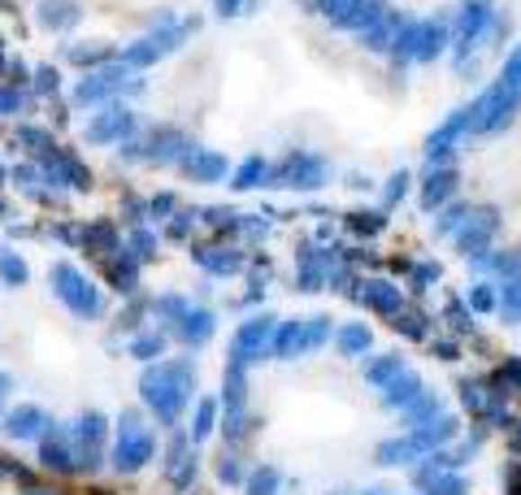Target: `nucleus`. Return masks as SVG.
Masks as SVG:
<instances>
[{
  "instance_id": "1",
  "label": "nucleus",
  "mask_w": 521,
  "mask_h": 495,
  "mask_svg": "<svg viewBox=\"0 0 521 495\" xmlns=\"http://www.w3.org/2000/svg\"><path fill=\"white\" fill-rule=\"evenodd\" d=\"M465 109H470V135H499V130H508V126L517 122V113H521V44L504 57L496 83H487Z\"/></svg>"
},
{
  "instance_id": "2",
  "label": "nucleus",
  "mask_w": 521,
  "mask_h": 495,
  "mask_svg": "<svg viewBox=\"0 0 521 495\" xmlns=\"http://www.w3.org/2000/svg\"><path fill=\"white\" fill-rule=\"evenodd\" d=\"M192 392H196V365L187 356H174V361H157L144 370L139 378V396L148 404L161 426H178L183 409L192 404Z\"/></svg>"
},
{
  "instance_id": "3",
  "label": "nucleus",
  "mask_w": 521,
  "mask_h": 495,
  "mask_svg": "<svg viewBox=\"0 0 521 495\" xmlns=\"http://www.w3.org/2000/svg\"><path fill=\"white\" fill-rule=\"evenodd\" d=\"M499 31H508V18H499V9L491 0H461V9L452 18V44H447L456 75H470L473 52L482 49L491 35H499Z\"/></svg>"
},
{
  "instance_id": "4",
  "label": "nucleus",
  "mask_w": 521,
  "mask_h": 495,
  "mask_svg": "<svg viewBox=\"0 0 521 495\" xmlns=\"http://www.w3.org/2000/svg\"><path fill=\"white\" fill-rule=\"evenodd\" d=\"M330 183V161L318 148H292L278 166H270L265 187H287V192H322Z\"/></svg>"
},
{
  "instance_id": "5",
  "label": "nucleus",
  "mask_w": 521,
  "mask_h": 495,
  "mask_svg": "<svg viewBox=\"0 0 521 495\" xmlns=\"http://www.w3.org/2000/svg\"><path fill=\"white\" fill-rule=\"evenodd\" d=\"M274 326H278L274 313H252L248 322H239L235 339H230V356H226V365H230V370H244V374H248L252 365H261V361L270 356Z\"/></svg>"
},
{
  "instance_id": "6",
  "label": "nucleus",
  "mask_w": 521,
  "mask_h": 495,
  "mask_svg": "<svg viewBox=\"0 0 521 495\" xmlns=\"http://www.w3.org/2000/svg\"><path fill=\"white\" fill-rule=\"evenodd\" d=\"M157 456V439L144 426L139 413H122L118 421V444H113V470L118 473H139Z\"/></svg>"
},
{
  "instance_id": "7",
  "label": "nucleus",
  "mask_w": 521,
  "mask_h": 495,
  "mask_svg": "<svg viewBox=\"0 0 521 495\" xmlns=\"http://www.w3.org/2000/svg\"><path fill=\"white\" fill-rule=\"evenodd\" d=\"M52 287H57V296L66 300V309H70L75 318H100V313H104L100 287L83 270H75V266H66V261L52 266Z\"/></svg>"
},
{
  "instance_id": "8",
  "label": "nucleus",
  "mask_w": 521,
  "mask_h": 495,
  "mask_svg": "<svg viewBox=\"0 0 521 495\" xmlns=\"http://www.w3.org/2000/svg\"><path fill=\"white\" fill-rule=\"evenodd\" d=\"M196 18L192 22H161V31H152V35H144L139 44H130V49L122 52V61L130 66V70H144V66H157L161 57H170V52L183 49V40L196 31Z\"/></svg>"
},
{
  "instance_id": "9",
  "label": "nucleus",
  "mask_w": 521,
  "mask_h": 495,
  "mask_svg": "<svg viewBox=\"0 0 521 495\" xmlns=\"http://www.w3.org/2000/svg\"><path fill=\"white\" fill-rule=\"evenodd\" d=\"M496 235H499V209L496 204H473L470 218L452 235V244H456V252H461L465 261H478L482 252L496 248Z\"/></svg>"
},
{
  "instance_id": "10",
  "label": "nucleus",
  "mask_w": 521,
  "mask_h": 495,
  "mask_svg": "<svg viewBox=\"0 0 521 495\" xmlns=\"http://www.w3.org/2000/svg\"><path fill=\"white\" fill-rule=\"evenodd\" d=\"M465 140H470V109L461 104V109H452L444 122L426 135V161H430V166H447L452 152L461 148Z\"/></svg>"
},
{
  "instance_id": "11",
  "label": "nucleus",
  "mask_w": 521,
  "mask_h": 495,
  "mask_svg": "<svg viewBox=\"0 0 521 495\" xmlns=\"http://www.w3.org/2000/svg\"><path fill=\"white\" fill-rule=\"evenodd\" d=\"M356 304H365L378 318H396L404 309V287L391 283V278H356V292H352Z\"/></svg>"
},
{
  "instance_id": "12",
  "label": "nucleus",
  "mask_w": 521,
  "mask_h": 495,
  "mask_svg": "<svg viewBox=\"0 0 521 495\" xmlns=\"http://www.w3.org/2000/svg\"><path fill=\"white\" fill-rule=\"evenodd\" d=\"M135 87H139V83H135V78H126L122 66H104V70H96V75L78 78L75 100H78V104H100V100L122 96V92H135Z\"/></svg>"
},
{
  "instance_id": "13",
  "label": "nucleus",
  "mask_w": 521,
  "mask_h": 495,
  "mask_svg": "<svg viewBox=\"0 0 521 495\" xmlns=\"http://www.w3.org/2000/svg\"><path fill=\"white\" fill-rule=\"evenodd\" d=\"M452 44V18H418V44H413V66L439 61Z\"/></svg>"
},
{
  "instance_id": "14",
  "label": "nucleus",
  "mask_w": 521,
  "mask_h": 495,
  "mask_svg": "<svg viewBox=\"0 0 521 495\" xmlns=\"http://www.w3.org/2000/svg\"><path fill=\"white\" fill-rule=\"evenodd\" d=\"M456 187H461V170L447 161V166H430L422 183V213H439L444 204L456 200Z\"/></svg>"
},
{
  "instance_id": "15",
  "label": "nucleus",
  "mask_w": 521,
  "mask_h": 495,
  "mask_svg": "<svg viewBox=\"0 0 521 495\" xmlns=\"http://www.w3.org/2000/svg\"><path fill=\"white\" fill-rule=\"evenodd\" d=\"M404 435H409V444L418 447V456H426V452H439V447H447L461 435V418L456 413H439L435 421H422V426H413Z\"/></svg>"
},
{
  "instance_id": "16",
  "label": "nucleus",
  "mask_w": 521,
  "mask_h": 495,
  "mask_svg": "<svg viewBox=\"0 0 521 495\" xmlns=\"http://www.w3.org/2000/svg\"><path fill=\"white\" fill-rule=\"evenodd\" d=\"M130 130H135V113L122 109V104H113V109H104V113H96L87 122V144H122Z\"/></svg>"
},
{
  "instance_id": "17",
  "label": "nucleus",
  "mask_w": 521,
  "mask_h": 495,
  "mask_svg": "<svg viewBox=\"0 0 521 495\" xmlns=\"http://www.w3.org/2000/svg\"><path fill=\"white\" fill-rule=\"evenodd\" d=\"M170 330L187 347H204L209 339H213V330H218V313H213V309H204V304H187V313H183Z\"/></svg>"
},
{
  "instance_id": "18",
  "label": "nucleus",
  "mask_w": 521,
  "mask_h": 495,
  "mask_svg": "<svg viewBox=\"0 0 521 495\" xmlns=\"http://www.w3.org/2000/svg\"><path fill=\"white\" fill-rule=\"evenodd\" d=\"M422 396H426V378H422L418 370H404L400 378H391V382L378 392L382 409H391V413H404L409 404H418Z\"/></svg>"
},
{
  "instance_id": "19",
  "label": "nucleus",
  "mask_w": 521,
  "mask_h": 495,
  "mask_svg": "<svg viewBox=\"0 0 521 495\" xmlns=\"http://www.w3.org/2000/svg\"><path fill=\"white\" fill-rule=\"evenodd\" d=\"M192 256L200 261V270L213 274V278H230V274L244 270V261H248V256H244V252H239L235 244H209V248H196Z\"/></svg>"
},
{
  "instance_id": "20",
  "label": "nucleus",
  "mask_w": 521,
  "mask_h": 495,
  "mask_svg": "<svg viewBox=\"0 0 521 495\" xmlns=\"http://www.w3.org/2000/svg\"><path fill=\"white\" fill-rule=\"evenodd\" d=\"M178 166H183V174H187L192 183H222L226 170H230L226 157L222 152H213V148H192Z\"/></svg>"
},
{
  "instance_id": "21",
  "label": "nucleus",
  "mask_w": 521,
  "mask_h": 495,
  "mask_svg": "<svg viewBox=\"0 0 521 495\" xmlns=\"http://www.w3.org/2000/svg\"><path fill=\"white\" fill-rule=\"evenodd\" d=\"M461 465H465V461H461V456H456L452 447H439V452H426L422 461L413 465V482H418V487L426 491V487H430L435 478H444V473H461Z\"/></svg>"
},
{
  "instance_id": "22",
  "label": "nucleus",
  "mask_w": 521,
  "mask_h": 495,
  "mask_svg": "<svg viewBox=\"0 0 521 495\" xmlns=\"http://www.w3.org/2000/svg\"><path fill=\"white\" fill-rule=\"evenodd\" d=\"M270 356L274 361H300V356H304V318H292V322L274 326Z\"/></svg>"
},
{
  "instance_id": "23",
  "label": "nucleus",
  "mask_w": 521,
  "mask_h": 495,
  "mask_svg": "<svg viewBox=\"0 0 521 495\" xmlns=\"http://www.w3.org/2000/svg\"><path fill=\"white\" fill-rule=\"evenodd\" d=\"M166 473H170L174 487H192V482H196V452H192V435H174Z\"/></svg>"
},
{
  "instance_id": "24",
  "label": "nucleus",
  "mask_w": 521,
  "mask_h": 495,
  "mask_svg": "<svg viewBox=\"0 0 521 495\" xmlns=\"http://www.w3.org/2000/svg\"><path fill=\"white\" fill-rule=\"evenodd\" d=\"M400 22H404V14H400V9H387L370 31H361V35H356V40H361V49H365V52H382V57H387V49H391V40H396Z\"/></svg>"
},
{
  "instance_id": "25",
  "label": "nucleus",
  "mask_w": 521,
  "mask_h": 495,
  "mask_svg": "<svg viewBox=\"0 0 521 495\" xmlns=\"http://www.w3.org/2000/svg\"><path fill=\"white\" fill-rule=\"evenodd\" d=\"M335 347H339V356H347V361H361L373 347V330L365 322H344L335 330Z\"/></svg>"
},
{
  "instance_id": "26",
  "label": "nucleus",
  "mask_w": 521,
  "mask_h": 495,
  "mask_svg": "<svg viewBox=\"0 0 521 495\" xmlns=\"http://www.w3.org/2000/svg\"><path fill=\"white\" fill-rule=\"evenodd\" d=\"M373 461L382 470H400V465H418L422 456H418V447L409 444V435H396V439H382V444L373 447Z\"/></svg>"
},
{
  "instance_id": "27",
  "label": "nucleus",
  "mask_w": 521,
  "mask_h": 495,
  "mask_svg": "<svg viewBox=\"0 0 521 495\" xmlns=\"http://www.w3.org/2000/svg\"><path fill=\"white\" fill-rule=\"evenodd\" d=\"M78 18H83L78 0H44L40 4V26H49V31H70Z\"/></svg>"
},
{
  "instance_id": "28",
  "label": "nucleus",
  "mask_w": 521,
  "mask_h": 495,
  "mask_svg": "<svg viewBox=\"0 0 521 495\" xmlns=\"http://www.w3.org/2000/svg\"><path fill=\"white\" fill-rule=\"evenodd\" d=\"M387 9H391L387 0H356V4L347 9V18L339 22V31H352V35H361V31H370V26L378 22Z\"/></svg>"
},
{
  "instance_id": "29",
  "label": "nucleus",
  "mask_w": 521,
  "mask_h": 495,
  "mask_svg": "<svg viewBox=\"0 0 521 495\" xmlns=\"http://www.w3.org/2000/svg\"><path fill=\"white\" fill-rule=\"evenodd\" d=\"M496 313L508 326H521V274L496 283Z\"/></svg>"
},
{
  "instance_id": "30",
  "label": "nucleus",
  "mask_w": 521,
  "mask_h": 495,
  "mask_svg": "<svg viewBox=\"0 0 521 495\" xmlns=\"http://www.w3.org/2000/svg\"><path fill=\"white\" fill-rule=\"evenodd\" d=\"M404 370H409V365H404V356H400V352H382V356H373L370 365H365V382L382 392V387H387L391 378H400Z\"/></svg>"
},
{
  "instance_id": "31",
  "label": "nucleus",
  "mask_w": 521,
  "mask_h": 495,
  "mask_svg": "<svg viewBox=\"0 0 521 495\" xmlns=\"http://www.w3.org/2000/svg\"><path fill=\"white\" fill-rule=\"evenodd\" d=\"M40 456H44V465H49V470H75V444H70V435H66V430H57V435H49V439H44V452H40Z\"/></svg>"
},
{
  "instance_id": "32",
  "label": "nucleus",
  "mask_w": 521,
  "mask_h": 495,
  "mask_svg": "<svg viewBox=\"0 0 521 495\" xmlns=\"http://www.w3.org/2000/svg\"><path fill=\"white\" fill-rule=\"evenodd\" d=\"M391 326H396L404 339H418V344H426V339H430V326H435V322H430V313H426V309H409V304H404L396 318H391Z\"/></svg>"
},
{
  "instance_id": "33",
  "label": "nucleus",
  "mask_w": 521,
  "mask_h": 495,
  "mask_svg": "<svg viewBox=\"0 0 521 495\" xmlns=\"http://www.w3.org/2000/svg\"><path fill=\"white\" fill-rule=\"evenodd\" d=\"M283 491V470L270 465V461H261L256 470H248L244 478V495H278Z\"/></svg>"
},
{
  "instance_id": "34",
  "label": "nucleus",
  "mask_w": 521,
  "mask_h": 495,
  "mask_svg": "<svg viewBox=\"0 0 521 495\" xmlns=\"http://www.w3.org/2000/svg\"><path fill=\"white\" fill-rule=\"evenodd\" d=\"M265 183H270V161H265V157H248V161L235 170V178H230L235 192H256V187H265Z\"/></svg>"
},
{
  "instance_id": "35",
  "label": "nucleus",
  "mask_w": 521,
  "mask_h": 495,
  "mask_svg": "<svg viewBox=\"0 0 521 495\" xmlns=\"http://www.w3.org/2000/svg\"><path fill=\"white\" fill-rule=\"evenodd\" d=\"M335 339V326H330V313H313V318H304V356H313V352H322L326 344Z\"/></svg>"
},
{
  "instance_id": "36",
  "label": "nucleus",
  "mask_w": 521,
  "mask_h": 495,
  "mask_svg": "<svg viewBox=\"0 0 521 495\" xmlns=\"http://www.w3.org/2000/svg\"><path fill=\"white\" fill-rule=\"evenodd\" d=\"M347 230L356 239H373L378 230H387V209H356V213H347Z\"/></svg>"
},
{
  "instance_id": "37",
  "label": "nucleus",
  "mask_w": 521,
  "mask_h": 495,
  "mask_svg": "<svg viewBox=\"0 0 521 495\" xmlns=\"http://www.w3.org/2000/svg\"><path fill=\"white\" fill-rule=\"evenodd\" d=\"M470 209H473V204H465V200H452V204H444V209L435 213V235H439V239H452V235L461 230V222L470 218Z\"/></svg>"
},
{
  "instance_id": "38",
  "label": "nucleus",
  "mask_w": 521,
  "mask_h": 495,
  "mask_svg": "<svg viewBox=\"0 0 521 495\" xmlns=\"http://www.w3.org/2000/svg\"><path fill=\"white\" fill-rule=\"evenodd\" d=\"M439 413H447L444 400L435 396V392H426V396L418 400V404H409V409H404L400 418H404V430H413V426H422V421H435Z\"/></svg>"
},
{
  "instance_id": "39",
  "label": "nucleus",
  "mask_w": 521,
  "mask_h": 495,
  "mask_svg": "<svg viewBox=\"0 0 521 495\" xmlns=\"http://www.w3.org/2000/svg\"><path fill=\"white\" fill-rule=\"evenodd\" d=\"M439 278H444V266H439V261H413V266H409V292H413V296H426Z\"/></svg>"
},
{
  "instance_id": "40",
  "label": "nucleus",
  "mask_w": 521,
  "mask_h": 495,
  "mask_svg": "<svg viewBox=\"0 0 521 495\" xmlns=\"http://www.w3.org/2000/svg\"><path fill=\"white\" fill-rule=\"evenodd\" d=\"M213 430H218V400H200L192 418V444H204Z\"/></svg>"
},
{
  "instance_id": "41",
  "label": "nucleus",
  "mask_w": 521,
  "mask_h": 495,
  "mask_svg": "<svg viewBox=\"0 0 521 495\" xmlns=\"http://www.w3.org/2000/svg\"><path fill=\"white\" fill-rule=\"evenodd\" d=\"M109 283L118 287V292H135V283H139V261L135 256H118V261H109Z\"/></svg>"
},
{
  "instance_id": "42",
  "label": "nucleus",
  "mask_w": 521,
  "mask_h": 495,
  "mask_svg": "<svg viewBox=\"0 0 521 495\" xmlns=\"http://www.w3.org/2000/svg\"><path fill=\"white\" fill-rule=\"evenodd\" d=\"M161 352H166V335H161V330H139V335L130 339V356H135V361H148L152 365Z\"/></svg>"
},
{
  "instance_id": "43",
  "label": "nucleus",
  "mask_w": 521,
  "mask_h": 495,
  "mask_svg": "<svg viewBox=\"0 0 521 495\" xmlns=\"http://www.w3.org/2000/svg\"><path fill=\"white\" fill-rule=\"evenodd\" d=\"M49 426V418L40 413V409H18L13 418H9V435L13 439H31V435H40Z\"/></svg>"
},
{
  "instance_id": "44",
  "label": "nucleus",
  "mask_w": 521,
  "mask_h": 495,
  "mask_svg": "<svg viewBox=\"0 0 521 495\" xmlns=\"http://www.w3.org/2000/svg\"><path fill=\"white\" fill-rule=\"evenodd\" d=\"M444 318L452 322V330H456V335H473V313H470V304H465L461 296H447Z\"/></svg>"
},
{
  "instance_id": "45",
  "label": "nucleus",
  "mask_w": 521,
  "mask_h": 495,
  "mask_svg": "<svg viewBox=\"0 0 521 495\" xmlns=\"http://www.w3.org/2000/svg\"><path fill=\"white\" fill-rule=\"evenodd\" d=\"M465 304H470V313H496V283L478 278L470 287V296H465Z\"/></svg>"
},
{
  "instance_id": "46",
  "label": "nucleus",
  "mask_w": 521,
  "mask_h": 495,
  "mask_svg": "<svg viewBox=\"0 0 521 495\" xmlns=\"http://www.w3.org/2000/svg\"><path fill=\"white\" fill-rule=\"evenodd\" d=\"M496 382L504 387V396H521V356H504V365L496 370Z\"/></svg>"
},
{
  "instance_id": "47",
  "label": "nucleus",
  "mask_w": 521,
  "mask_h": 495,
  "mask_svg": "<svg viewBox=\"0 0 521 495\" xmlns=\"http://www.w3.org/2000/svg\"><path fill=\"white\" fill-rule=\"evenodd\" d=\"M409 183H413V174L409 170H396L387 178V187H382V209H396L400 200L409 196Z\"/></svg>"
},
{
  "instance_id": "48",
  "label": "nucleus",
  "mask_w": 521,
  "mask_h": 495,
  "mask_svg": "<svg viewBox=\"0 0 521 495\" xmlns=\"http://www.w3.org/2000/svg\"><path fill=\"white\" fill-rule=\"evenodd\" d=\"M352 4H356V0H313L309 9H313L318 18H326L330 26H339L347 18V9H352Z\"/></svg>"
},
{
  "instance_id": "49",
  "label": "nucleus",
  "mask_w": 521,
  "mask_h": 495,
  "mask_svg": "<svg viewBox=\"0 0 521 495\" xmlns=\"http://www.w3.org/2000/svg\"><path fill=\"white\" fill-rule=\"evenodd\" d=\"M426 495H470V482L461 478V473H444V478H435Z\"/></svg>"
},
{
  "instance_id": "50",
  "label": "nucleus",
  "mask_w": 521,
  "mask_h": 495,
  "mask_svg": "<svg viewBox=\"0 0 521 495\" xmlns=\"http://www.w3.org/2000/svg\"><path fill=\"white\" fill-rule=\"evenodd\" d=\"M218 478H222V482H230V487H244V478H248V470L239 465V456H230V452H222V461H218Z\"/></svg>"
},
{
  "instance_id": "51",
  "label": "nucleus",
  "mask_w": 521,
  "mask_h": 495,
  "mask_svg": "<svg viewBox=\"0 0 521 495\" xmlns=\"http://www.w3.org/2000/svg\"><path fill=\"white\" fill-rule=\"evenodd\" d=\"M130 252H135V261H152V256H157L152 230H135V235H130Z\"/></svg>"
},
{
  "instance_id": "52",
  "label": "nucleus",
  "mask_w": 521,
  "mask_h": 495,
  "mask_svg": "<svg viewBox=\"0 0 521 495\" xmlns=\"http://www.w3.org/2000/svg\"><path fill=\"white\" fill-rule=\"evenodd\" d=\"M0 274H4L13 287H18V283H26V266L13 256V252H0Z\"/></svg>"
},
{
  "instance_id": "53",
  "label": "nucleus",
  "mask_w": 521,
  "mask_h": 495,
  "mask_svg": "<svg viewBox=\"0 0 521 495\" xmlns=\"http://www.w3.org/2000/svg\"><path fill=\"white\" fill-rule=\"evenodd\" d=\"M213 4H218L222 18H244V14H252V0H213Z\"/></svg>"
},
{
  "instance_id": "54",
  "label": "nucleus",
  "mask_w": 521,
  "mask_h": 495,
  "mask_svg": "<svg viewBox=\"0 0 521 495\" xmlns=\"http://www.w3.org/2000/svg\"><path fill=\"white\" fill-rule=\"evenodd\" d=\"M435 352H439V361H456V356H461V344H456V339H435Z\"/></svg>"
},
{
  "instance_id": "55",
  "label": "nucleus",
  "mask_w": 521,
  "mask_h": 495,
  "mask_svg": "<svg viewBox=\"0 0 521 495\" xmlns=\"http://www.w3.org/2000/svg\"><path fill=\"white\" fill-rule=\"evenodd\" d=\"M187 226H196V213H178V222L170 226V239H187Z\"/></svg>"
},
{
  "instance_id": "56",
  "label": "nucleus",
  "mask_w": 521,
  "mask_h": 495,
  "mask_svg": "<svg viewBox=\"0 0 521 495\" xmlns=\"http://www.w3.org/2000/svg\"><path fill=\"white\" fill-rule=\"evenodd\" d=\"M70 57H75V61H104L109 49H70Z\"/></svg>"
},
{
  "instance_id": "57",
  "label": "nucleus",
  "mask_w": 521,
  "mask_h": 495,
  "mask_svg": "<svg viewBox=\"0 0 521 495\" xmlns=\"http://www.w3.org/2000/svg\"><path fill=\"white\" fill-rule=\"evenodd\" d=\"M18 104H22V100L13 96V92H0V113H13Z\"/></svg>"
},
{
  "instance_id": "58",
  "label": "nucleus",
  "mask_w": 521,
  "mask_h": 495,
  "mask_svg": "<svg viewBox=\"0 0 521 495\" xmlns=\"http://www.w3.org/2000/svg\"><path fill=\"white\" fill-rule=\"evenodd\" d=\"M4 387H9V374H0V400H4Z\"/></svg>"
},
{
  "instance_id": "59",
  "label": "nucleus",
  "mask_w": 521,
  "mask_h": 495,
  "mask_svg": "<svg viewBox=\"0 0 521 495\" xmlns=\"http://www.w3.org/2000/svg\"><path fill=\"white\" fill-rule=\"evenodd\" d=\"M365 495H382V491H365Z\"/></svg>"
},
{
  "instance_id": "60",
  "label": "nucleus",
  "mask_w": 521,
  "mask_h": 495,
  "mask_svg": "<svg viewBox=\"0 0 521 495\" xmlns=\"http://www.w3.org/2000/svg\"><path fill=\"white\" fill-rule=\"evenodd\" d=\"M304 4H313V0H304Z\"/></svg>"
}]
</instances>
